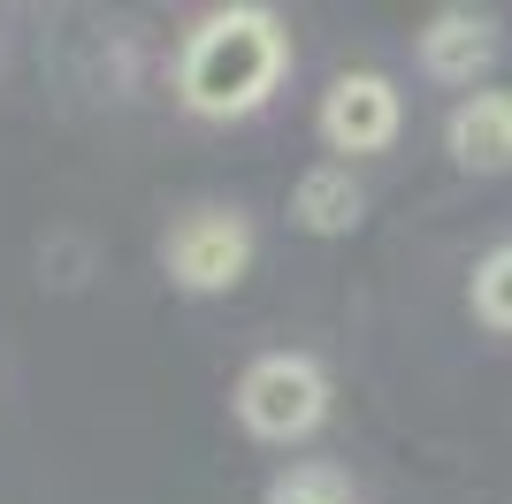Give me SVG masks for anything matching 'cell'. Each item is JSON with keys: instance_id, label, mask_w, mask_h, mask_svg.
<instances>
[{"instance_id": "cell-4", "label": "cell", "mask_w": 512, "mask_h": 504, "mask_svg": "<svg viewBox=\"0 0 512 504\" xmlns=\"http://www.w3.org/2000/svg\"><path fill=\"white\" fill-rule=\"evenodd\" d=\"M398 84L375 77V69H352V77H337L329 92H321V138L337 153H383L390 138H398Z\"/></svg>"}, {"instance_id": "cell-2", "label": "cell", "mask_w": 512, "mask_h": 504, "mask_svg": "<svg viewBox=\"0 0 512 504\" xmlns=\"http://www.w3.org/2000/svg\"><path fill=\"white\" fill-rule=\"evenodd\" d=\"M329 413V375H321V359L306 352H260L245 375H237V420H245V436L260 443H299L321 428Z\"/></svg>"}, {"instance_id": "cell-9", "label": "cell", "mask_w": 512, "mask_h": 504, "mask_svg": "<svg viewBox=\"0 0 512 504\" xmlns=\"http://www.w3.org/2000/svg\"><path fill=\"white\" fill-rule=\"evenodd\" d=\"M474 314L490 321L497 336H512V245H497L482 268H474Z\"/></svg>"}, {"instance_id": "cell-1", "label": "cell", "mask_w": 512, "mask_h": 504, "mask_svg": "<svg viewBox=\"0 0 512 504\" xmlns=\"http://www.w3.org/2000/svg\"><path fill=\"white\" fill-rule=\"evenodd\" d=\"M283 84V23L268 8H222L184 39L176 62V92L192 115H253Z\"/></svg>"}, {"instance_id": "cell-6", "label": "cell", "mask_w": 512, "mask_h": 504, "mask_svg": "<svg viewBox=\"0 0 512 504\" xmlns=\"http://www.w3.org/2000/svg\"><path fill=\"white\" fill-rule=\"evenodd\" d=\"M490 62H497V23L482 16V8H444V16H428L421 69L436 84H474V77H490Z\"/></svg>"}, {"instance_id": "cell-5", "label": "cell", "mask_w": 512, "mask_h": 504, "mask_svg": "<svg viewBox=\"0 0 512 504\" xmlns=\"http://www.w3.org/2000/svg\"><path fill=\"white\" fill-rule=\"evenodd\" d=\"M444 146L467 176H505L512 168V92L505 84H474L467 100L451 107Z\"/></svg>"}, {"instance_id": "cell-7", "label": "cell", "mask_w": 512, "mask_h": 504, "mask_svg": "<svg viewBox=\"0 0 512 504\" xmlns=\"http://www.w3.org/2000/svg\"><path fill=\"white\" fill-rule=\"evenodd\" d=\"M291 214H299V230L314 237H344V230H360V214H367V191L352 184V168H306L299 191H291Z\"/></svg>"}, {"instance_id": "cell-8", "label": "cell", "mask_w": 512, "mask_h": 504, "mask_svg": "<svg viewBox=\"0 0 512 504\" xmlns=\"http://www.w3.org/2000/svg\"><path fill=\"white\" fill-rule=\"evenodd\" d=\"M260 504H360V489H352V474H344V466H321V459H314V466L276 474Z\"/></svg>"}, {"instance_id": "cell-3", "label": "cell", "mask_w": 512, "mask_h": 504, "mask_svg": "<svg viewBox=\"0 0 512 504\" xmlns=\"http://www.w3.org/2000/svg\"><path fill=\"white\" fill-rule=\"evenodd\" d=\"M161 268H169V283H184V291H199V298L230 291V283H245V268H253V222L237 207H192L161 237Z\"/></svg>"}]
</instances>
